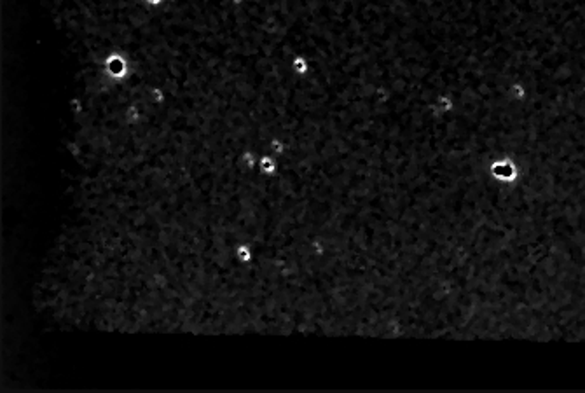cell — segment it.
Wrapping results in <instances>:
<instances>
[{"label": "cell", "mask_w": 585, "mask_h": 393, "mask_svg": "<svg viewBox=\"0 0 585 393\" xmlns=\"http://www.w3.org/2000/svg\"><path fill=\"white\" fill-rule=\"evenodd\" d=\"M491 173L495 175L498 180L502 182H512L514 178L517 177V168L516 164H512L510 161H502V163H495L491 166Z\"/></svg>", "instance_id": "cell-1"}]
</instances>
